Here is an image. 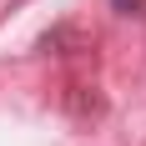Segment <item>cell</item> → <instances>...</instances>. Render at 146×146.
<instances>
[]
</instances>
